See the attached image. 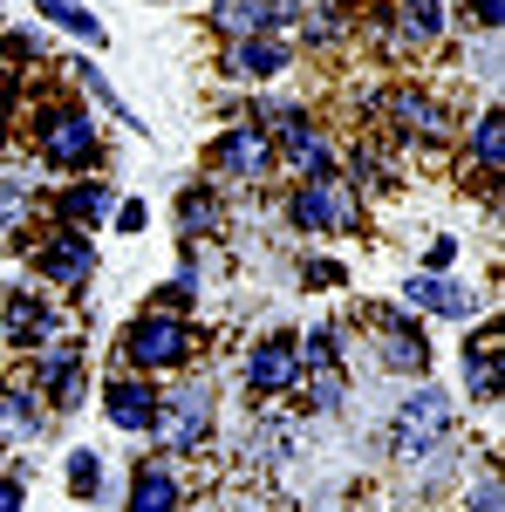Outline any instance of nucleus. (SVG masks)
<instances>
[{
	"mask_svg": "<svg viewBox=\"0 0 505 512\" xmlns=\"http://www.w3.org/2000/svg\"><path fill=\"white\" fill-rule=\"evenodd\" d=\"M287 212H294V226H308V233H335V226H355V219H362L355 198H349V185H328V178L301 185Z\"/></svg>",
	"mask_w": 505,
	"mask_h": 512,
	"instance_id": "nucleus-5",
	"label": "nucleus"
},
{
	"mask_svg": "<svg viewBox=\"0 0 505 512\" xmlns=\"http://www.w3.org/2000/svg\"><path fill=\"white\" fill-rule=\"evenodd\" d=\"M35 14H48V21H55V28H69V35H82L89 48L103 41V21H96L82 0H35Z\"/></svg>",
	"mask_w": 505,
	"mask_h": 512,
	"instance_id": "nucleus-22",
	"label": "nucleus"
},
{
	"mask_svg": "<svg viewBox=\"0 0 505 512\" xmlns=\"http://www.w3.org/2000/svg\"><path fill=\"white\" fill-rule=\"evenodd\" d=\"M76 369H82V349H76V342H48V355H41V362H35V383H41V390H48V396H55L62 410H69V403H76V396H82Z\"/></svg>",
	"mask_w": 505,
	"mask_h": 512,
	"instance_id": "nucleus-14",
	"label": "nucleus"
},
{
	"mask_svg": "<svg viewBox=\"0 0 505 512\" xmlns=\"http://www.w3.org/2000/svg\"><path fill=\"white\" fill-rule=\"evenodd\" d=\"M0 512H21V478H0Z\"/></svg>",
	"mask_w": 505,
	"mask_h": 512,
	"instance_id": "nucleus-34",
	"label": "nucleus"
},
{
	"mask_svg": "<svg viewBox=\"0 0 505 512\" xmlns=\"http://www.w3.org/2000/svg\"><path fill=\"white\" fill-rule=\"evenodd\" d=\"M21 212H28V185L14 171H0V239L21 233Z\"/></svg>",
	"mask_w": 505,
	"mask_h": 512,
	"instance_id": "nucleus-25",
	"label": "nucleus"
},
{
	"mask_svg": "<svg viewBox=\"0 0 505 512\" xmlns=\"http://www.w3.org/2000/svg\"><path fill=\"white\" fill-rule=\"evenodd\" d=\"M403 294H410V308H430V315H451V321L471 315V294H465V287H451L444 274H417Z\"/></svg>",
	"mask_w": 505,
	"mask_h": 512,
	"instance_id": "nucleus-16",
	"label": "nucleus"
},
{
	"mask_svg": "<svg viewBox=\"0 0 505 512\" xmlns=\"http://www.w3.org/2000/svg\"><path fill=\"white\" fill-rule=\"evenodd\" d=\"M55 212H62V226H69V233H96V219H110V212H117V185H96V178H89V185H69Z\"/></svg>",
	"mask_w": 505,
	"mask_h": 512,
	"instance_id": "nucleus-13",
	"label": "nucleus"
},
{
	"mask_svg": "<svg viewBox=\"0 0 505 512\" xmlns=\"http://www.w3.org/2000/svg\"><path fill=\"white\" fill-rule=\"evenodd\" d=\"M465 383L478 403H492L499 396V328H485L478 335V349H465Z\"/></svg>",
	"mask_w": 505,
	"mask_h": 512,
	"instance_id": "nucleus-18",
	"label": "nucleus"
},
{
	"mask_svg": "<svg viewBox=\"0 0 505 512\" xmlns=\"http://www.w3.org/2000/svg\"><path fill=\"white\" fill-rule=\"evenodd\" d=\"M383 362L396 369V376H424V369H430V342H424V328H403V321H389V335H383Z\"/></svg>",
	"mask_w": 505,
	"mask_h": 512,
	"instance_id": "nucleus-17",
	"label": "nucleus"
},
{
	"mask_svg": "<svg viewBox=\"0 0 505 512\" xmlns=\"http://www.w3.org/2000/svg\"><path fill=\"white\" fill-rule=\"evenodd\" d=\"M389 110H396V123H403L410 137H444V110H437L430 96H417V89H396Z\"/></svg>",
	"mask_w": 505,
	"mask_h": 512,
	"instance_id": "nucleus-20",
	"label": "nucleus"
},
{
	"mask_svg": "<svg viewBox=\"0 0 505 512\" xmlns=\"http://www.w3.org/2000/svg\"><path fill=\"white\" fill-rule=\"evenodd\" d=\"M280 69H287V41L280 35H246L226 48V76H239V82H267Z\"/></svg>",
	"mask_w": 505,
	"mask_h": 512,
	"instance_id": "nucleus-10",
	"label": "nucleus"
},
{
	"mask_svg": "<svg viewBox=\"0 0 505 512\" xmlns=\"http://www.w3.org/2000/svg\"><path fill=\"white\" fill-rule=\"evenodd\" d=\"M437 35H444V0H403L389 48H396V55H417V48H430Z\"/></svg>",
	"mask_w": 505,
	"mask_h": 512,
	"instance_id": "nucleus-12",
	"label": "nucleus"
},
{
	"mask_svg": "<svg viewBox=\"0 0 505 512\" xmlns=\"http://www.w3.org/2000/svg\"><path fill=\"white\" fill-rule=\"evenodd\" d=\"M117 226H123V233H144V205H137V198L117 205Z\"/></svg>",
	"mask_w": 505,
	"mask_h": 512,
	"instance_id": "nucleus-31",
	"label": "nucleus"
},
{
	"mask_svg": "<svg viewBox=\"0 0 505 512\" xmlns=\"http://www.w3.org/2000/svg\"><path fill=\"white\" fill-rule=\"evenodd\" d=\"M151 431L164 437V451H198L205 444V431H212V390L205 383H185V390H171V396H157V417H151Z\"/></svg>",
	"mask_w": 505,
	"mask_h": 512,
	"instance_id": "nucleus-1",
	"label": "nucleus"
},
{
	"mask_svg": "<svg viewBox=\"0 0 505 512\" xmlns=\"http://www.w3.org/2000/svg\"><path fill=\"white\" fill-rule=\"evenodd\" d=\"M35 151L55 171H82V164H96V123L82 117V110H48L35 123Z\"/></svg>",
	"mask_w": 505,
	"mask_h": 512,
	"instance_id": "nucleus-3",
	"label": "nucleus"
},
{
	"mask_svg": "<svg viewBox=\"0 0 505 512\" xmlns=\"http://www.w3.org/2000/svg\"><path fill=\"white\" fill-rule=\"evenodd\" d=\"M123 355L137 362V369H178L185 355H192V328L178 315H144L123 328Z\"/></svg>",
	"mask_w": 505,
	"mask_h": 512,
	"instance_id": "nucleus-2",
	"label": "nucleus"
},
{
	"mask_svg": "<svg viewBox=\"0 0 505 512\" xmlns=\"http://www.w3.org/2000/svg\"><path fill=\"white\" fill-rule=\"evenodd\" d=\"M294 376H301V355H294V335H273V342H260V349L246 355V390L280 396V390H294Z\"/></svg>",
	"mask_w": 505,
	"mask_h": 512,
	"instance_id": "nucleus-8",
	"label": "nucleus"
},
{
	"mask_svg": "<svg viewBox=\"0 0 505 512\" xmlns=\"http://www.w3.org/2000/svg\"><path fill=\"white\" fill-rule=\"evenodd\" d=\"M0 431H7V437H41V410L28 403L21 383H14V390H0Z\"/></svg>",
	"mask_w": 505,
	"mask_h": 512,
	"instance_id": "nucleus-23",
	"label": "nucleus"
},
{
	"mask_svg": "<svg viewBox=\"0 0 505 512\" xmlns=\"http://www.w3.org/2000/svg\"><path fill=\"white\" fill-rule=\"evenodd\" d=\"M451 260H458V246H451V239H437V246H430V274H444Z\"/></svg>",
	"mask_w": 505,
	"mask_h": 512,
	"instance_id": "nucleus-32",
	"label": "nucleus"
},
{
	"mask_svg": "<svg viewBox=\"0 0 505 512\" xmlns=\"http://www.w3.org/2000/svg\"><path fill=\"white\" fill-rule=\"evenodd\" d=\"M178 226H185V233H212V226H219L212 192H185V198H178Z\"/></svg>",
	"mask_w": 505,
	"mask_h": 512,
	"instance_id": "nucleus-26",
	"label": "nucleus"
},
{
	"mask_svg": "<svg viewBox=\"0 0 505 512\" xmlns=\"http://www.w3.org/2000/svg\"><path fill=\"white\" fill-rule=\"evenodd\" d=\"M471 158H478L485 178H499V164H505V117H499V110L478 117V130H471Z\"/></svg>",
	"mask_w": 505,
	"mask_h": 512,
	"instance_id": "nucleus-21",
	"label": "nucleus"
},
{
	"mask_svg": "<svg viewBox=\"0 0 505 512\" xmlns=\"http://www.w3.org/2000/svg\"><path fill=\"white\" fill-rule=\"evenodd\" d=\"M342 7H355V0H342Z\"/></svg>",
	"mask_w": 505,
	"mask_h": 512,
	"instance_id": "nucleus-36",
	"label": "nucleus"
},
{
	"mask_svg": "<svg viewBox=\"0 0 505 512\" xmlns=\"http://www.w3.org/2000/svg\"><path fill=\"white\" fill-rule=\"evenodd\" d=\"M280 158L294 164V171H308V178H328V171H335L328 137H321V130H314L301 110H280Z\"/></svg>",
	"mask_w": 505,
	"mask_h": 512,
	"instance_id": "nucleus-7",
	"label": "nucleus"
},
{
	"mask_svg": "<svg viewBox=\"0 0 505 512\" xmlns=\"http://www.w3.org/2000/svg\"><path fill=\"white\" fill-rule=\"evenodd\" d=\"M444 431H451V403H444L437 390H417L410 403H403V410H396V451H403V458L430 451V444H437Z\"/></svg>",
	"mask_w": 505,
	"mask_h": 512,
	"instance_id": "nucleus-4",
	"label": "nucleus"
},
{
	"mask_svg": "<svg viewBox=\"0 0 505 512\" xmlns=\"http://www.w3.org/2000/svg\"><path fill=\"white\" fill-rule=\"evenodd\" d=\"M41 335H48V301H35V294H7V342L28 349V342H41Z\"/></svg>",
	"mask_w": 505,
	"mask_h": 512,
	"instance_id": "nucleus-19",
	"label": "nucleus"
},
{
	"mask_svg": "<svg viewBox=\"0 0 505 512\" xmlns=\"http://www.w3.org/2000/svg\"><path fill=\"white\" fill-rule=\"evenodd\" d=\"M96 485H103L96 451H69V492H76V499H96Z\"/></svg>",
	"mask_w": 505,
	"mask_h": 512,
	"instance_id": "nucleus-27",
	"label": "nucleus"
},
{
	"mask_svg": "<svg viewBox=\"0 0 505 512\" xmlns=\"http://www.w3.org/2000/svg\"><path fill=\"white\" fill-rule=\"evenodd\" d=\"M7 110H14V76L0 69V137H7Z\"/></svg>",
	"mask_w": 505,
	"mask_h": 512,
	"instance_id": "nucleus-35",
	"label": "nucleus"
},
{
	"mask_svg": "<svg viewBox=\"0 0 505 512\" xmlns=\"http://www.w3.org/2000/svg\"><path fill=\"white\" fill-rule=\"evenodd\" d=\"M287 21H301V0H267V28H287Z\"/></svg>",
	"mask_w": 505,
	"mask_h": 512,
	"instance_id": "nucleus-29",
	"label": "nucleus"
},
{
	"mask_svg": "<svg viewBox=\"0 0 505 512\" xmlns=\"http://www.w3.org/2000/svg\"><path fill=\"white\" fill-rule=\"evenodd\" d=\"M219 28H226L233 41H246V35H273V28H267V0H226V7H219Z\"/></svg>",
	"mask_w": 505,
	"mask_h": 512,
	"instance_id": "nucleus-24",
	"label": "nucleus"
},
{
	"mask_svg": "<svg viewBox=\"0 0 505 512\" xmlns=\"http://www.w3.org/2000/svg\"><path fill=\"white\" fill-rule=\"evenodd\" d=\"M267 164H273V137L260 130V123H239V130L219 137V171H233V178H260Z\"/></svg>",
	"mask_w": 505,
	"mask_h": 512,
	"instance_id": "nucleus-9",
	"label": "nucleus"
},
{
	"mask_svg": "<svg viewBox=\"0 0 505 512\" xmlns=\"http://www.w3.org/2000/svg\"><path fill=\"white\" fill-rule=\"evenodd\" d=\"M471 506H478V512H499V478H485V485H478V499H471Z\"/></svg>",
	"mask_w": 505,
	"mask_h": 512,
	"instance_id": "nucleus-33",
	"label": "nucleus"
},
{
	"mask_svg": "<svg viewBox=\"0 0 505 512\" xmlns=\"http://www.w3.org/2000/svg\"><path fill=\"white\" fill-rule=\"evenodd\" d=\"M314 410H335V403H342V376H335V369H314Z\"/></svg>",
	"mask_w": 505,
	"mask_h": 512,
	"instance_id": "nucleus-28",
	"label": "nucleus"
},
{
	"mask_svg": "<svg viewBox=\"0 0 505 512\" xmlns=\"http://www.w3.org/2000/svg\"><path fill=\"white\" fill-rule=\"evenodd\" d=\"M103 410H110V424H117V431H151L157 390H151V383H137V376H117V383L103 390Z\"/></svg>",
	"mask_w": 505,
	"mask_h": 512,
	"instance_id": "nucleus-11",
	"label": "nucleus"
},
{
	"mask_svg": "<svg viewBox=\"0 0 505 512\" xmlns=\"http://www.w3.org/2000/svg\"><path fill=\"white\" fill-rule=\"evenodd\" d=\"M130 512H178V472L171 465H137V478H130Z\"/></svg>",
	"mask_w": 505,
	"mask_h": 512,
	"instance_id": "nucleus-15",
	"label": "nucleus"
},
{
	"mask_svg": "<svg viewBox=\"0 0 505 512\" xmlns=\"http://www.w3.org/2000/svg\"><path fill=\"white\" fill-rule=\"evenodd\" d=\"M35 274L55 280V287H82V280L96 274V246H89V233H69V226H62V233L35 253Z\"/></svg>",
	"mask_w": 505,
	"mask_h": 512,
	"instance_id": "nucleus-6",
	"label": "nucleus"
},
{
	"mask_svg": "<svg viewBox=\"0 0 505 512\" xmlns=\"http://www.w3.org/2000/svg\"><path fill=\"white\" fill-rule=\"evenodd\" d=\"M478 28L499 35V28H505V0H478Z\"/></svg>",
	"mask_w": 505,
	"mask_h": 512,
	"instance_id": "nucleus-30",
	"label": "nucleus"
}]
</instances>
